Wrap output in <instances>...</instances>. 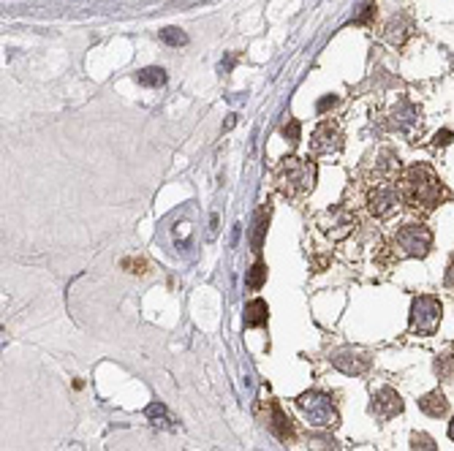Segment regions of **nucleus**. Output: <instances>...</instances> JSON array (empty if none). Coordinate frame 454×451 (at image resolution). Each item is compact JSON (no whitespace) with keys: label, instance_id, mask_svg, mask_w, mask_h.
Returning <instances> with one entry per match:
<instances>
[{"label":"nucleus","instance_id":"1","mask_svg":"<svg viewBox=\"0 0 454 451\" xmlns=\"http://www.w3.org/2000/svg\"><path fill=\"white\" fill-rule=\"evenodd\" d=\"M403 196H405L414 207L435 210V207L444 202L446 191L441 188V182L435 180V174H433L427 166L414 163V166L405 171V177H403Z\"/></svg>","mask_w":454,"mask_h":451},{"label":"nucleus","instance_id":"2","mask_svg":"<svg viewBox=\"0 0 454 451\" xmlns=\"http://www.w3.org/2000/svg\"><path fill=\"white\" fill-rule=\"evenodd\" d=\"M297 405L304 413L307 424L310 427H321V430H335L340 424V416H337V408L332 405V400L321 391H304L297 397Z\"/></svg>","mask_w":454,"mask_h":451},{"label":"nucleus","instance_id":"3","mask_svg":"<svg viewBox=\"0 0 454 451\" xmlns=\"http://www.w3.org/2000/svg\"><path fill=\"white\" fill-rule=\"evenodd\" d=\"M313 180H315V169L307 160H297V158H289L280 166V174H278V185L286 196L307 193L313 188Z\"/></svg>","mask_w":454,"mask_h":451},{"label":"nucleus","instance_id":"4","mask_svg":"<svg viewBox=\"0 0 454 451\" xmlns=\"http://www.w3.org/2000/svg\"><path fill=\"white\" fill-rule=\"evenodd\" d=\"M441 315H444V307H441V300L435 297H416L411 302V332L414 334H435L438 324H441Z\"/></svg>","mask_w":454,"mask_h":451},{"label":"nucleus","instance_id":"5","mask_svg":"<svg viewBox=\"0 0 454 451\" xmlns=\"http://www.w3.org/2000/svg\"><path fill=\"white\" fill-rule=\"evenodd\" d=\"M394 247L408 258H425L433 247V231L422 223L403 226L394 236Z\"/></svg>","mask_w":454,"mask_h":451},{"label":"nucleus","instance_id":"6","mask_svg":"<svg viewBox=\"0 0 454 451\" xmlns=\"http://www.w3.org/2000/svg\"><path fill=\"white\" fill-rule=\"evenodd\" d=\"M397 413H403V397H400L394 389L383 386L379 391H373L370 416H376L379 422H389V419H394Z\"/></svg>","mask_w":454,"mask_h":451},{"label":"nucleus","instance_id":"7","mask_svg":"<svg viewBox=\"0 0 454 451\" xmlns=\"http://www.w3.org/2000/svg\"><path fill=\"white\" fill-rule=\"evenodd\" d=\"M329 359H332V367L346 373V376H362V373L370 370V356L357 351V348H340Z\"/></svg>","mask_w":454,"mask_h":451},{"label":"nucleus","instance_id":"8","mask_svg":"<svg viewBox=\"0 0 454 451\" xmlns=\"http://www.w3.org/2000/svg\"><path fill=\"white\" fill-rule=\"evenodd\" d=\"M340 147H343V136H340L337 125L321 123L313 131V139H310V152L313 155H329V152H337Z\"/></svg>","mask_w":454,"mask_h":451},{"label":"nucleus","instance_id":"9","mask_svg":"<svg viewBox=\"0 0 454 451\" xmlns=\"http://www.w3.org/2000/svg\"><path fill=\"white\" fill-rule=\"evenodd\" d=\"M400 199H403V193L394 188V185H379L373 193H370V212L376 215V218H386V215H392L397 207H400Z\"/></svg>","mask_w":454,"mask_h":451},{"label":"nucleus","instance_id":"10","mask_svg":"<svg viewBox=\"0 0 454 451\" xmlns=\"http://www.w3.org/2000/svg\"><path fill=\"white\" fill-rule=\"evenodd\" d=\"M267 424H270V430H272L278 438L294 441V424H291V419L283 413V408H280L278 402L270 405V419H267Z\"/></svg>","mask_w":454,"mask_h":451},{"label":"nucleus","instance_id":"11","mask_svg":"<svg viewBox=\"0 0 454 451\" xmlns=\"http://www.w3.org/2000/svg\"><path fill=\"white\" fill-rule=\"evenodd\" d=\"M419 408H422V413H427L433 419H441V416L449 413V400L444 397V391H430L419 400Z\"/></svg>","mask_w":454,"mask_h":451},{"label":"nucleus","instance_id":"12","mask_svg":"<svg viewBox=\"0 0 454 451\" xmlns=\"http://www.w3.org/2000/svg\"><path fill=\"white\" fill-rule=\"evenodd\" d=\"M245 326H264L267 321H270V307H267V302L264 300H250L245 304Z\"/></svg>","mask_w":454,"mask_h":451},{"label":"nucleus","instance_id":"13","mask_svg":"<svg viewBox=\"0 0 454 451\" xmlns=\"http://www.w3.org/2000/svg\"><path fill=\"white\" fill-rule=\"evenodd\" d=\"M332 223H335V228L329 231L335 239H343L351 228H354V223H357V218L354 215H348V210L346 207H337L335 212H332Z\"/></svg>","mask_w":454,"mask_h":451},{"label":"nucleus","instance_id":"14","mask_svg":"<svg viewBox=\"0 0 454 451\" xmlns=\"http://www.w3.org/2000/svg\"><path fill=\"white\" fill-rule=\"evenodd\" d=\"M267 223H270V204L261 207L256 212V228H253V253H261L264 245V234H267Z\"/></svg>","mask_w":454,"mask_h":451},{"label":"nucleus","instance_id":"15","mask_svg":"<svg viewBox=\"0 0 454 451\" xmlns=\"http://www.w3.org/2000/svg\"><path fill=\"white\" fill-rule=\"evenodd\" d=\"M147 419H150L155 427H166V430H174V419L169 416V411H166V405H160V402H152L147 405Z\"/></svg>","mask_w":454,"mask_h":451},{"label":"nucleus","instance_id":"16","mask_svg":"<svg viewBox=\"0 0 454 451\" xmlns=\"http://www.w3.org/2000/svg\"><path fill=\"white\" fill-rule=\"evenodd\" d=\"M136 82H139V84H145V87H160V84H166V71H163V69H158V66L142 69V71L136 74Z\"/></svg>","mask_w":454,"mask_h":451},{"label":"nucleus","instance_id":"17","mask_svg":"<svg viewBox=\"0 0 454 451\" xmlns=\"http://www.w3.org/2000/svg\"><path fill=\"white\" fill-rule=\"evenodd\" d=\"M264 283H267V264H264V261H256V264L250 267L248 278H245V286H248L250 291H259Z\"/></svg>","mask_w":454,"mask_h":451},{"label":"nucleus","instance_id":"18","mask_svg":"<svg viewBox=\"0 0 454 451\" xmlns=\"http://www.w3.org/2000/svg\"><path fill=\"white\" fill-rule=\"evenodd\" d=\"M160 41L169 44V47H182V44H188V36L180 27H163L160 30Z\"/></svg>","mask_w":454,"mask_h":451},{"label":"nucleus","instance_id":"19","mask_svg":"<svg viewBox=\"0 0 454 451\" xmlns=\"http://www.w3.org/2000/svg\"><path fill=\"white\" fill-rule=\"evenodd\" d=\"M411 451H438V446L427 432H414L411 435Z\"/></svg>","mask_w":454,"mask_h":451},{"label":"nucleus","instance_id":"20","mask_svg":"<svg viewBox=\"0 0 454 451\" xmlns=\"http://www.w3.org/2000/svg\"><path fill=\"white\" fill-rule=\"evenodd\" d=\"M310 443H313V449L315 451H340L337 441H335V438H329V435H313V438H310Z\"/></svg>","mask_w":454,"mask_h":451},{"label":"nucleus","instance_id":"21","mask_svg":"<svg viewBox=\"0 0 454 451\" xmlns=\"http://www.w3.org/2000/svg\"><path fill=\"white\" fill-rule=\"evenodd\" d=\"M283 139H286L291 147L300 142V123H297V120H289V123L283 125Z\"/></svg>","mask_w":454,"mask_h":451},{"label":"nucleus","instance_id":"22","mask_svg":"<svg viewBox=\"0 0 454 451\" xmlns=\"http://www.w3.org/2000/svg\"><path fill=\"white\" fill-rule=\"evenodd\" d=\"M335 103H337V98H335V95H326V98H321V101H318V112L324 114V112H326V109H332Z\"/></svg>","mask_w":454,"mask_h":451},{"label":"nucleus","instance_id":"23","mask_svg":"<svg viewBox=\"0 0 454 451\" xmlns=\"http://www.w3.org/2000/svg\"><path fill=\"white\" fill-rule=\"evenodd\" d=\"M449 142H452V131H438L435 145H449Z\"/></svg>","mask_w":454,"mask_h":451},{"label":"nucleus","instance_id":"24","mask_svg":"<svg viewBox=\"0 0 454 451\" xmlns=\"http://www.w3.org/2000/svg\"><path fill=\"white\" fill-rule=\"evenodd\" d=\"M231 66H234V58L228 55L226 60H221V74H228V71H231Z\"/></svg>","mask_w":454,"mask_h":451},{"label":"nucleus","instance_id":"25","mask_svg":"<svg viewBox=\"0 0 454 451\" xmlns=\"http://www.w3.org/2000/svg\"><path fill=\"white\" fill-rule=\"evenodd\" d=\"M373 11H376V5H368V11H365V14H362V16L357 19V22H359V25H365V22H368V19L373 16Z\"/></svg>","mask_w":454,"mask_h":451},{"label":"nucleus","instance_id":"26","mask_svg":"<svg viewBox=\"0 0 454 451\" xmlns=\"http://www.w3.org/2000/svg\"><path fill=\"white\" fill-rule=\"evenodd\" d=\"M449 438L454 441V419H452V424H449Z\"/></svg>","mask_w":454,"mask_h":451},{"label":"nucleus","instance_id":"27","mask_svg":"<svg viewBox=\"0 0 454 451\" xmlns=\"http://www.w3.org/2000/svg\"><path fill=\"white\" fill-rule=\"evenodd\" d=\"M185 3H199V0H185Z\"/></svg>","mask_w":454,"mask_h":451}]
</instances>
